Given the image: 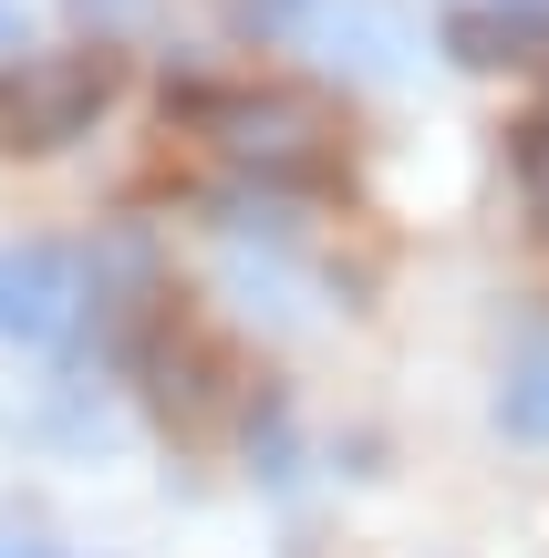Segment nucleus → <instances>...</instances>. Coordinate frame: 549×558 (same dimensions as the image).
Listing matches in <instances>:
<instances>
[{
  "mask_svg": "<svg viewBox=\"0 0 549 558\" xmlns=\"http://www.w3.org/2000/svg\"><path fill=\"white\" fill-rule=\"evenodd\" d=\"M498 414H509V435L549 445V352H529V362L509 373V393H498Z\"/></svg>",
  "mask_w": 549,
  "mask_h": 558,
  "instance_id": "39448f33",
  "label": "nucleus"
},
{
  "mask_svg": "<svg viewBox=\"0 0 549 558\" xmlns=\"http://www.w3.org/2000/svg\"><path fill=\"white\" fill-rule=\"evenodd\" d=\"M509 156H518V186H529V218H539V239H549V114H539V124H518V145H509Z\"/></svg>",
  "mask_w": 549,
  "mask_h": 558,
  "instance_id": "423d86ee",
  "label": "nucleus"
},
{
  "mask_svg": "<svg viewBox=\"0 0 549 558\" xmlns=\"http://www.w3.org/2000/svg\"><path fill=\"white\" fill-rule=\"evenodd\" d=\"M0 558H52V548H41V538H11V527H0Z\"/></svg>",
  "mask_w": 549,
  "mask_h": 558,
  "instance_id": "6e6552de",
  "label": "nucleus"
},
{
  "mask_svg": "<svg viewBox=\"0 0 549 558\" xmlns=\"http://www.w3.org/2000/svg\"><path fill=\"white\" fill-rule=\"evenodd\" d=\"M198 124H218V145L239 166H260V177H281V186H322L332 177V145H322V124H311V104H290V94H177Z\"/></svg>",
  "mask_w": 549,
  "mask_h": 558,
  "instance_id": "f257e3e1",
  "label": "nucleus"
},
{
  "mask_svg": "<svg viewBox=\"0 0 549 558\" xmlns=\"http://www.w3.org/2000/svg\"><path fill=\"white\" fill-rule=\"evenodd\" d=\"M518 11H529V0H518Z\"/></svg>",
  "mask_w": 549,
  "mask_h": 558,
  "instance_id": "9d476101",
  "label": "nucleus"
},
{
  "mask_svg": "<svg viewBox=\"0 0 549 558\" xmlns=\"http://www.w3.org/2000/svg\"><path fill=\"white\" fill-rule=\"evenodd\" d=\"M62 311H73V248H52V239L0 248V331L41 341V331H62Z\"/></svg>",
  "mask_w": 549,
  "mask_h": 558,
  "instance_id": "20e7f679",
  "label": "nucleus"
},
{
  "mask_svg": "<svg viewBox=\"0 0 549 558\" xmlns=\"http://www.w3.org/2000/svg\"><path fill=\"white\" fill-rule=\"evenodd\" d=\"M11 32H21V21H11V0H0V52H11Z\"/></svg>",
  "mask_w": 549,
  "mask_h": 558,
  "instance_id": "1a4fd4ad",
  "label": "nucleus"
},
{
  "mask_svg": "<svg viewBox=\"0 0 549 558\" xmlns=\"http://www.w3.org/2000/svg\"><path fill=\"white\" fill-rule=\"evenodd\" d=\"M145 393H156V414L177 424V435H198V424H218V403H228V362L207 352L198 331H156L145 341Z\"/></svg>",
  "mask_w": 549,
  "mask_h": 558,
  "instance_id": "7ed1b4c3",
  "label": "nucleus"
},
{
  "mask_svg": "<svg viewBox=\"0 0 549 558\" xmlns=\"http://www.w3.org/2000/svg\"><path fill=\"white\" fill-rule=\"evenodd\" d=\"M239 11H249V21H290L301 0H239Z\"/></svg>",
  "mask_w": 549,
  "mask_h": 558,
  "instance_id": "0eeeda50",
  "label": "nucleus"
},
{
  "mask_svg": "<svg viewBox=\"0 0 549 558\" xmlns=\"http://www.w3.org/2000/svg\"><path fill=\"white\" fill-rule=\"evenodd\" d=\"M115 104V52H41L0 83V135L11 145H73Z\"/></svg>",
  "mask_w": 549,
  "mask_h": 558,
  "instance_id": "f03ea898",
  "label": "nucleus"
}]
</instances>
